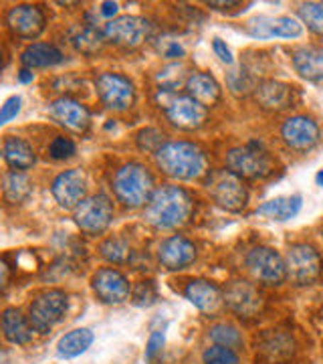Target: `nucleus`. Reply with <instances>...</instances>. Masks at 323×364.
<instances>
[{
    "instance_id": "1",
    "label": "nucleus",
    "mask_w": 323,
    "mask_h": 364,
    "mask_svg": "<svg viewBox=\"0 0 323 364\" xmlns=\"http://www.w3.org/2000/svg\"><path fill=\"white\" fill-rule=\"evenodd\" d=\"M194 200L182 186H160L146 205V221L155 229H178L192 215Z\"/></svg>"
},
{
    "instance_id": "2",
    "label": "nucleus",
    "mask_w": 323,
    "mask_h": 364,
    "mask_svg": "<svg viewBox=\"0 0 323 364\" xmlns=\"http://www.w3.org/2000/svg\"><path fill=\"white\" fill-rule=\"evenodd\" d=\"M154 156L158 168L176 181H194L207 172V154L192 142H166Z\"/></svg>"
},
{
    "instance_id": "3",
    "label": "nucleus",
    "mask_w": 323,
    "mask_h": 364,
    "mask_svg": "<svg viewBox=\"0 0 323 364\" xmlns=\"http://www.w3.org/2000/svg\"><path fill=\"white\" fill-rule=\"evenodd\" d=\"M154 191V176L140 162H128L121 168H117L114 176V193L124 207H146Z\"/></svg>"
},
{
    "instance_id": "4",
    "label": "nucleus",
    "mask_w": 323,
    "mask_h": 364,
    "mask_svg": "<svg viewBox=\"0 0 323 364\" xmlns=\"http://www.w3.org/2000/svg\"><path fill=\"white\" fill-rule=\"evenodd\" d=\"M226 168L236 174L239 178H267L275 172V162L265 146L258 142H248L229 150L226 154Z\"/></svg>"
},
{
    "instance_id": "5",
    "label": "nucleus",
    "mask_w": 323,
    "mask_h": 364,
    "mask_svg": "<svg viewBox=\"0 0 323 364\" xmlns=\"http://www.w3.org/2000/svg\"><path fill=\"white\" fill-rule=\"evenodd\" d=\"M69 310V296L59 287L45 289L28 304V322L39 334H49L57 324H61Z\"/></svg>"
},
{
    "instance_id": "6",
    "label": "nucleus",
    "mask_w": 323,
    "mask_h": 364,
    "mask_svg": "<svg viewBox=\"0 0 323 364\" xmlns=\"http://www.w3.org/2000/svg\"><path fill=\"white\" fill-rule=\"evenodd\" d=\"M154 25L138 14H124L107 21L102 28L105 41L114 43L121 49H138L152 37Z\"/></svg>"
},
{
    "instance_id": "7",
    "label": "nucleus",
    "mask_w": 323,
    "mask_h": 364,
    "mask_svg": "<svg viewBox=\"0 0 323 364\" xmlns=\"http://www.w3.org/2000/svg\"><path fill=\"white\" fill-rule=\"evenodd\" d=\"M287 277L295 286H313L323 275V257L319 251L307 243H295L287 249Z\"/></svg>"
},
{
    "instance_id": "8",
    "label": "nucleus",
    "mask_w": 323,
    "mask_h": 364,
    "mask_svg": "<svg viewBox=\"0 0 323 364\" xmlns=\"http://www.w3.org/2000/svg\"><path fill=\"white\" fill-rule=\"evenodd\" d=\"M207 186L212 200L224 210L241 213L248 205V191H246L245 182L229 170L212 172Z\"/></svg>"
},
{
    "instance_id": "9",
    "label": "nucleus",
    "mask_w": 323,
    "mask_h": 364,
    "mask_svg": "<svg viewBox=\"0 0 323 364\" xmlns=\"http://www.w3.org/2000/svg\"><path fill=\"white\" fill-rule=\"evenodd\" d=\"M99 102L111 112H128L136 104V85L121 73L105 71L95 79Z\"/></svg>"
},
{
    "instance_id": "10",
    "label": "nucleus",
    "mask_w": 323,
    "mask_h": 364,
    "mask_svg": "<svg viewBox=\"0 0 323 364\" xmlns=\"http://www.w3.org/2000/svg\"><path fill=\"white\" fill-rule=\"evenodd\" d=\"M114 215H116L114 200L104 193L85 198L73 210V219L77 223V227L87 235H102L107 231L114 221Z\"/></svg>"
},
{
    "instance_id": "11",
    "label": "nucleus",
    "mask_w": 323,
    "mask_h": 364,
    "mask_svg": "<svg viewBox=\"0 0 323 364\" xmlns=\"http://www.w3.org/2000/svg\"><path fill=\"white\" fill-rule=\"evenodd\" d=\"M246 269L263 286H281L287 279L285 259L271 247H255L246 255Z\"/></svg>"
},
{
    "instance_id": "12",
    "label": "nucleus",
    "mask_w": 323,
    "mask_h": 364,
    "mask_svg": "<svg viewBox=\"0 0 323 364\" xmlns=\"http://www.w3.org/2000/svg\"><path fill=\"white\" fill-rule=\"evenodd\" d=\"M91 287H93V294L97 296V299L107 306H119L131 294L128 277L116 267L97 269L91 277Z\"/></svg>"
},
{
    "instance_id": "13",
    "label": "nucleus",
    "mask_w": 323,
    "mask_h": 364,
    "mask_svg": "<svg viewBox=\"0 0 323 364\" xmlns=\"http://www.w3.org/2000/svg\"><path fill=\"white\" fill-rule=\"evenodd\" d=\"M6 26L16 37L33 41L47 28V14L39 4H16L6 13Z\"/></svg>"
},
{
    "instance_id": "14",
    "label": "nucleus",
    "mask_w": 323,
    "mask_h": 364,
    "mask_svg": "<svg viewBox=\"0 0 323 364\" xmlns=\"http://www.w3.org/2000/svg\"><path fill=\"white\" fill-rule=\"evenodd\" d=\"M222 301L241 318H255L263 310V294L245 279H234L222 291Z\"/></svg>"
},
{
    "instance_id": "15",
    "label": "nucleus",
    "mask_w": 323,
    "mask_h": 364,
    "mask_svg": "<svg viewBox=\"0 0 323 364\" xmlns=\"http://www.w3.org/2000/svg\"><path fill=\"white\" fill-rule=\"evenodd\" d=\"M281 138L283 142L297 152H307L319 144L322 132L313 117L291 116L287 117L281 126Z\"/></svg>"
},
{
    "instance_id": "16",
    "label": "nucleus",
    "mask_w": 323,
    "mask_h": 364,
    "mask_svg": "<svg viewBox=\"0 0 323 364\" xmlns=\"http://www.w3.org/2000/svg\"><path fill=\"white\" fill-rule=\"evenodd\" d=\"M51 193L55 196V200L59 203V207L75 210L85 200L87 178L79 168L65 170V172L55 176V181L51 184Z\"/></svg>"
},
{
    "instance_id": "17",
    "label": "nucleus",
    "mask_w": 323,
    "mask_h": 364,
    "mask_svg": "<svg viewBox=\"0 0 323 364\" xmlns=\"http://www.w3.org/2000/svg\"><path fill=\"white\" fill-rule=\"evenodd\" d=\"M166 116H168V122L174 128L192 132L207 124L208 112L204 105H200L198 102H194L192 97L184 95V97H176L170 102L168 107H166Z\"/></svg>"
},
{
    "instance_id": "18",
    "label": "nucleus",
    "mask_w": 323,
    "mask_h": 364,
    "mask_svg": "<svg viewBox=\"0 0 323 364\" xmlns=\"http://www.w3.org/2000/svg\"><path fill=\"white\" fill-rule=\"evenodd\" d=\"M49 116L59 126H63L71 132H77V134H83L91 124V114L87 105L73 100V97H59V100L51 102L49 104Z\"/></svg>"
},
{
    "instance_id": "19",
    "label": "nucleus",
    "mask_w": 323,
    "mask_h": 364,
    "mask_svg": "<svg viewBox=\"0 0 323 364\" xmlns=\"http://www.w3.org/2000/svg\"><path fill=\"white\" fill-rule=\"evenodd\" d=\"M257 354L271 364H285L295 354V340L285 330H267L257 338Z\"/></svg>"
},
{
    "instance_id": "20",
    "label": "nucleus",
    "mask_w": 323,
    "mask_h": 364,
    "mask_svg": "<svg viewBox=\"0 0 323 364\" xmlns=\"http://www.w3.org/2000/svg\"><path fill=\"white\" fill-rule=\"evenodd\" d=\"M158 259L168 272H178L196 261V245L182 235H172L160 243Z\"/></svg>"
},
{
    "instance_id": "21",
    "label": "nucleus",
    "mask_w": 323,
    "mask_h": 364,
    "mask_svg": "<svg viewBox=\"0 0 323 364\" xmlns=\"http://www.w3.org/2000/svg\"><path fill=\"white\" fill-rule=\"evenodd\" d=\"M293 95L295 91L289 83L275 81V79H265L258 85H255V97L257 104L267 109V112H283L293 105Z\"/></svg>"
},
{
    "instance_id": "22",
    "label": "nucleus",
    "mask_w": 323,
    "mask_h": 364,
    "mask_svg": "<svg viewBox=\"0 0 323 364\" xmlns=\"http://www.w3.org/2000/svg\"><path fill=\"white\" fill-rule=\"evenodd\" d=\"M0 332L11 344H16V346H25L28 342H33V336H35V328L28 322V316L16 308H9L2 312Z\"/></svg>"
},
{
    "instance_id": "23",
    "label": "nucleus",
    "mask_w": 323,
    "mask_h": 364,
    "mask_svg": "<svg viewBox=\"0 0 323 364\" xmlns=\"http://www.w3.org/2000/svg\"><path fill=\"white\" fill-rule=\"evenodd\" d=\"M184 296L200 312H214L222 304V289L207 279H192L184 287Z\"/></svg>"
},
{
    "instance_id": "24",
    "label": "nucleus",
    "mask_w": 323,
    "mask_h": 364,
    "mask_svg": "<svg viewBox=\"0 0 323 364\" xmlns=\"http://www.w3.org/2000/svg\"><path fill=\"white\" fill-rule=\"evenodd\" d=\"M293 67L299 75L311 83L323 81V47L303 45L293 51Z\"/></svg>"
},
{
    "instance_id": "25",
    "label": "nucleus",
    "mask_w": 323,
    "mask_h": 364,
    "mask_svg": "<svg viewBox=\"0 0 323 364\" xmlns=\"http://www.w3.org/2000/svg\"><path fill=\"white\" fill-rule=\"evenodd\" d=\"M21 61H23L25 69L33 71V69H47V67L63 63L65 55L53 43H31L21 55Z\"/></svg>"
},
{
    "instance_id": "26",
    "label": "nucleus",
    "mask_w": 323,
    "mask_h": 364,
    "mask_svg": "<svg viewBox=\"0 0 323 364\" xmlns=\"http://www.w3.org/2000/svg\"><path fill=\"white\" fill-rule=\"evenodd\" d=\"M186 90H188V97H192L194 102L204 107L219 104L222 95L219 81L208 73H192L186 81Z\"/></svg>"
},
{
    "instance_id": "27",
    "label": "nucleus",
    "mask_w": 323,
    "mask_h": 364,
    "mask_svg": "<svg viewBox=\"0 0 323 364\" xmlns=\"http://www.w3.org/2000/svg\"><path fill=\"white\" fill-rule=\"evenodd\" d=\"M67 39L71 43V47L81 55H95L104 49V35L99 28L87 23V25H75L69 28Z\"/></svg>"
},
{
    "instance_id": "28",
    "label": "nucleus",
    "mask_w": 323,
    "mask_h": 364,
    "mask_svg": "<svg viewBox=\"0 0 323 364\" xmlns=\"http://www.w3.org/2000/svg\"><path fill=\"white\" fill-rule=\"evenodd\" d=\"M2 154L6 158L9 166L13 170H18V172H25V170L33 168L35 162H37V154L33 150V146L23 140V138H14V136H9L4 140V146H2Z\"/></svg>"
},
{
    "instance_id": "29",
    "label": "nucleus",
    "mask_w": 323,
    "mask_h": 364,
    "mask_svg": "<svg viewBox=\"0 0 323 364\" xmlns=\"http://www.w3.org/2000/svg\"><path fill=\"white\" fill-rule=\"evenodd\" d=\"M93 342H95V334L89 328H75L61 336V340L57 342V354H59V358L71 360V358H77L89 350Z\"/></svg>"
},
{
    "instance_id": "30",
    "label": "nucleus",
    "mask_w": 323,
    "mask_h": 364,
    "mask_svg": "<svg viewBox=\"0 0 323 364\" xmlns=\"http://www.w3.org/2000/svg\"><path fill=\"white\" fill-rule=\"evenodd\" d=\"M301 207H303V198L299 195L277 196L273 200L263 203L257 208V215L269 217L273 221H289V219H293L297 215Z\"/></svg>"
},
{
    "instance_id": "31",
    "label": "nucleus",
    "mask_w": 323,
    "mask_h": 364,
    "mask_svg": "<svg viewBox=\"0 0 323 364\" xmlns=\"http://www.w3.org/2000/svg\"><path fill=\"white\" fill-rule=\"evenodd\" d=\"M2 193L11 205H23L25 200H28V196L33 195V182L25 172L11 170L2 178Z\"/></svg>"
},
{
    "instance_id": "32",
    "label": "nucleus",
    "mask_w": 323,
    "mask_h": 364,
    "mask_svg": "<svg viewBox=\"0 0 323 364\" xmlns=\"http://www.w3.org/2000/svg\"><path fill=\"white\" fill-rule=\"evenodd\" d=\"M99 251H102V255H104L109 263H114V265H124V263H128L129 261L131 245H129V241L126 237L116 235V237H107L104 243L99 245Z\"/></svg>"
},
{
    "instance_id": "33",
    "label": "nucleus",
    "mask_w": 323,
    "mask_h": 364,
    "mask_svg": "<svg viewBox=\"0 0 323 364\" xmlns=\"http://www.w3.org/2000/svg\"><path fill=\"white\" fill-rule=\"evenodd\" d=\"M208 338L212 340L219 346H226V348H241L243 346V334L239 332V328L229 322H219L208 330Z\"/></svg>"
},
{
    "instance_id": "34",
    "label": "nucleus",
    "mask_w": 323,
    "mask_h": 364,
    "mask_svg": "<svg viewBox=\"0 0 323 364\" xmlns=\"http://www.w3.org/2000/svg\"><path fill=\"white\" fill-rule=\"evenodd\" d=\"M303 35V25L293 16H277L269 18V39L279 37V39H299Z\"/></svg>"
},
{
    "instance_id": "35",
    "label": "nucleus",
    "mask_w": 323,
    "mask_h": 364,
    "mask_svg": "<svg viewBox=\"0 0 323 364\" xmlns=\"http://www.w3.org/2000/svg\"><path fill=\"white\" fill-rule=\"evenodd\" d=\"M301 25H307L311 33L323 37V2H303L297 9Z\"/></svg>"
},
{
    "instance_id": "36",
    "label": "nucleus",
    "mask_w": 323,
    "mask_h": 364,
    "mask_svg": "<svg viewBox=\"0 0 323 364\" xmlns=\"http://www.w3.org/2000/svg\"><path fill=\"white\" fill-rule=\"evenodd\" d=\"M188 73H186V67L182 63H172V65L164 67L160 73H158V83H160V90L164 91H174L180 87L182 83L188 81Z\"/></svg>"
},
{
    "instance_id": "37",
    "label": "nucleus",
    "mask_w": 323,
    "mask_h": 364,
    "mask_svg": "<svg viewBox=\"0 0 323 364\" xmlns=\"http://www.w3.org/2000/svg\"><path fill=\"white\" fill-rule=\"evenodd\" d=\"M129 296H131V301L138 308H150V306H154L155 299H158V289H155L154 282L146 279V282L136 284V287L131 289Z\"/></svg>"
},
{
    "instance_id": "38",
    "label": "nucleus",
    "mask_w": 323,
    "mask_h": 364,
    "mask_svg": "<svg viewBox=\"0 0 323 364\" xmlns=\"http://www.w3.org/2000/svg\"><path fill=\"white\" fill-rule=\"evenodd\" d=\"M202 363L204 364H241L239 354L233 348H226V346H210L202 354Z\"/></svg>"
},
{
    "instance_id": "39",
    "label": "nucleus",
    "mask_w": 323,
    "mask_h": 364,
    "mask_svg": "<svg viewBox=\"0 0 323 364\" xmlns=\"http://www.w3.org/2000/svg\"><path fill=\"white\" fill-rule=\"evenodd\" d=\"M155 51L160 53L164 59H176V61L186 55L184 45H182L176 37H172V35H162V37H158V41H155Z\"/></svg>"
},
{
    "instance_id": "40",
    "label": "nucleus",
    "mask_w": 323,
    "mask_h": 364,
    "mask_svg": "<svg viewBox=\"0 0 323 364\" xmlns=\"http://www.w3.org/2000/svg\"><path fill=\"white\" fill-rule=\"evenodd\" d=\"M136 142H138V148L142 152H152V154H155L164 146V134L160 130H155V128H146V130L138 134Z\"/></svg>"
},
{
    "instance_id": "41",
    "label": "nucleus",
    "mask_w": 323,
    "mask_h": 364,
    "mask_svg": "<svg viewBox=\"0 0 323 364\" xmlns=\"http://www.w3.org/2000/svg\"><path fill=\"white\" fill-rule=\"evenodd\" d=\"M75 152H77V146L67 136H57L49 144V156L53 160H69L71 156H75Z\"/></svg>"
},
{
    "instance_id": "42",
    "label": "nucleus",
    "mask_w": 323,
    "mask_h": 364,
    "mask_svg": "<svg viewBox=\"0 0 323 364\" xmlns=\"http://www.w3.org/2000/svg\"><path fill=\"white\" fill-rule=\"evenodd\" d=\"M229 90L236 95H246V93L255 91V83H253L251 75L241 67V69H234L229 73Z\"/></svg>"
},
{
    "instance_id": "43",
    "label": "nucleus",
    "mask_w": 323,
    "mask_h": 364,
    "mask_svg": "<svg viewBox=\"0 0 323 364\" xmlns=\"http://www.w3.org/2000/svg\"><path fill=\"white\" fill-rule=\"evenodd\" d=\"M21 105H23L21 95H11L4 104L0 105V128L6 126L9 122H13L14 117L21 114Z\"/></svg>"
},
{
    "instance_id": "44",
    "label": "nucleus",
    "mask_w": 323,
    "mask_h": 364,
    "mask_svg": "<svg viewBox=\"0 0 323 364\" xmlns=\"http://www.w3.org/2000/svg\"><path fill=\"white\" fill-rule=\"evenodd\" d=\"M164 342H166V332L164 330H154L148 338V344H146V360L148 363H154L155 356L162 352L164 348Z\"/></svg>"
},
{
    "instance_id": "45",
    "label": "nucleus",
    "mask_w": 323,
    "mask_h": 364,
    "mask_svg": "<svg viewBox=\"0 0 323 364\" xmlns=\"http://www.w3.org/2000/svg\"><path fill=\"white\" fill-rule=\"evenodd\" d=\"M212 51H214V55L219 57L222 63H226V65H233L234 57H233V51H231V47L226 45V41L222 39H212Z\"/></svg>"
},
{
    "instance_id": "46",
    "label": "nucleus",
    "mask_w": 323,
    "mask_h": 364,
    "mask_svg": "<svg viewBox=\"0 0 323 364\" xmlns=\"http://www.w3.org/2000/svg\"><path fill=\"white\" fill-rule=\"evenodd\" d=\"M9 279H11V265L4 257H0V296L4 294V289L9 286Z\"/></svg>"
},
{
    "instance_id": "47",
    "label": "nucleus",
    "mask_w": 323,
    "mask_h": 364,
    "mask_svg": "<svg viewBox=\"0 0 323 364\" xmlns=\"http://www.w3.org/2000/svg\"><path fill=\"white\" fill-rule=\"evenodd\" d=\"M117 11H119V4L117 2H102V6H99V14L105 16V18H109V21L116 16Z\"/></svg>"
},
{
    "instance_id": "48",
    "label": "nucleus",
    "mask_w": 323,
    "mask_h": 364,
    "mask_svg": "<svg viewBox=\"0 0 323 364\" xmlns=\"http://www.w3.org/2000/svg\"><path fill=\"white\" fill-rule=\"evenodd\" d=\"M208 6L214 11H229L233 6H243V2H208Z\"/></svg>"
},
{
    "instance_id": "49",
    "label": "nucleus",
    "mask_w": 323,
    "mask_h": 364,
    "mask_svg": "<svg viewBox=\"0 0 323 364\" xmlns=\"http://www.w3.org/2000/svg\"><path fill=\"white\" fill-rule=\"evenodd\" d=\"M33 79H35V73H33V71H31V69H21V71H18V81H21V83H33Z\"/></svg>"
},
{
    "instance_id": "50",
    "label": "nucleus",
    "mask_w": 323,
    "mask_h": 364,
    "mask_svg": "<svg viewBox=\"0 0 323 364\" xmlns=\"http://www.w3.org/2000/svg\"><path fill=\"white\" fill-rule=\"evenodd\" d=\"M315 182H317V186H322V188H323V168L317 172V176H315Z\"/></svg>"
},
{
    "instance_id": "51",
    "label": "nucleus",
    "mask_w": 323,
    "mask_h": 364,
    "mask_svg": "<svg viewBox=\"0 0 323 364\" xmlns=\"http://www.w3.org/2000/svg\"><path fill=\"white\" fill-rule=\"evenodd\" d=\"M0 65H2V51H0Z\"/></svg>"
}]
</instances>
